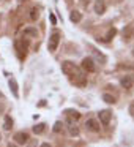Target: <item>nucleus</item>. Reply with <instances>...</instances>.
I'll list each match as a JSON object with an SVG mask.
<instances>
[{
	"mask_svg": "<svg viewBox=\"0 0 134 147\" xmlns=\"http://www.w3.org/2000/svg\"><path fill=\"white\" fill-rule=\"evenodd\" d=\"M62 71H63L66 76H71V78H80L82 76L80 71H79V68H77L73 62H68V60L62 63Z\"/></svg>",
	"mask_w": 134,
	"mask_h": 147,
	"instance_id": "f257e3e1",
	"label": "nucleus"
},
{
	"mask_svg": "<svg viewBox=\"0 0 134 147\" xmlns=\"http://www.w3.org/2000/svg\"><path fill=\"white\" fill-rule=\"evenodd\" d=\"M120 84H121V87L123 89H126V90H129V89H133V84H134V79L131 76H123L120 79Z\"/></svg>",
	"mask_w": 134,
	"mask_h": 147,
	"instance_id": "0eeeda50",
	"label": "nucleus"
},
{
	"mask_svg": "<svg viewBox=\"0 0 134 147\" xmlns=\"http://www.w3.org/2000/svg\"><path fill=\"white\" fill-rule=\"evenodd\" d=\"M44 127H46L44 123H38L36 127H33V131H35L36 134H40V133H43V131H44Z\"/></svg>",
	"mask_w": 134,
	"mask_h": 147,
	"instance_id": "dca6fc26",
	"label": "nucleus"
},
{
	"mask_svg": "<svg viewBox=\"0 0 134 147\" xmlns=\"http://www.w3.org/2000/svg\"><path fill=\"white\" fill-rule=\"evenodd\" d=\"M80 67H82V70H85V71H88V73H92V71H95V62L92 60V59H84L82 60V63H80Z\"/></svg>",
	"mask_w": 134,
	"mask_h": 147,
	"instance_id": "20e7f679",
	"label": "nucleus"
},
{
	"mask_svg": "<svg viewBox=\"0 0 134 147\" xmlns=\"http://www.w3.org/2000/svg\"><path fill=\"white\" fill-rule=\"evenodd\" d=\"M115 32H117L115 29H111V30H109V32H107V35H106V38H104V41H109V40H111L112 36L115 35Z\"/></svg>",
	"mask_w": 134,
	"mask_h": 147,
	"instance_id": "aec40b11",
	"label": "nucleus"
},
{
	"mask_svg": "<svg viewBox=\"0 0 134 147\" xmlns=\"http://www.w3.org/2000/svg\"><path fill=\"white\" fill-rule=\"evenodd\" d=\"M98 117H99V120H101V123H103V125H109L112 114H111V111L104 109V111H99V112H98Z\"/></svg>",
	"mask_w": 134,
	"mask_h": 147,
	"instance_id": "39448f33",
	"label": "nucleus"
},
{
	"mask_svg": "<svg viewBox=\"0 0 134 147\" xmlns=\"http://www.w3.org/2000/svg\"><path fill=\"white\" fill-rule=\"evenodd\" d=\"M70 19L73 21V22H80V19H82V14H80L79 11H73V13L70 14Z\"/></svg>",
	"mask_w": 134,
	"mask_h": 147,
	"instance_id": "f8f14e48",
	"label": "nucleus"
},
{
	"mask_svg": "<svg viewBox=\"0 0 134 147\" xmlns=\"http://www.w3.org/2000/svg\"><path fill=\"white\" fill-rule=\"evenodd\" d=\"M38 18H40V10H38L36 7L32 8V10H30V19H32V21H36Z\"/></svg>",
	"mask_w": 134,
	"mask_h": 147,
	"instance_id": "ddd939ff",
	"label": "nucleus"
},
{
	"mask_svg": "<svg viewBox=\"0 0 134 147\" xmlns=\"http://www.w3.org/2000/svg\"><path fill=\"white\" fill-rule=\"evenodd\" d=\"M104 11H106L104 0H96V3H95V13L96 14H104Z\"/></svg>",
	"mask_w": 134,
	"mask_h": 147,
	"instance_id": "6e6552de",
	"label": "nucleus"
},
{
	"mask_svg": "<svg viewBox=\"0 0 134 147\" xmlns=\"http://www.w3.org/2000/svg\"><path fill=\"white\" fill-rule=\"evenodd\" d=\"M22 2H27V0H22Z\"/></svg>",
	"mask_w": 134,
	"mask_h": 147,
	"instance_id": "393cba45",
	"label": "nucleus"
},
{
	"mask_svg": "<svg viewBox=\"0 0 134 147\" xmlns=\"http://www.w3.org/2000/svg\"><path fill=\"white\" fill-rule=\"evenodd\" d=\"M14 141H16L17 144H27L29 142V134H27L25 131H19V133L14 134Z\"/></svg>",
	"mask_w": 134,
	"mask_h": 147,
	"instance_id": "423d86ee",
	"label": "nucleus"
},
{
	"mask_svg": "<svg viewBox=\"0 0 134 147\" xmlns=\"http://www.w3.org/2000/svg\"><path fill=\"white\" fill-rule=\"evenodd\" d=\"M133 54H134V51H133Z\"/></svg>",
	"mask_w": 134,
	"mask_h": 147,
	"instance_id": "bb28decb",
	"label": "nucleus"
},
{
	"mask_svg": "<svg viewBox=\"0 0 134 147\" xmlns=\"http://www.w3.org/2000/svg\"><path fill=\"white\" fill-rule=\"evenodd\" d=\"M16 49L19 52V57H25V49H27V41H16Z\"/></svg>",
	"mask_w": 134,
	"mask_h": 147,
	"instance_id": "9d476101",
	"label": "nucleus"
},
{
	"mask_svg": "<svg viewBox=\"0 0 134 147\" xmlns=\"http://www.w3.org/2000/svg\"><path fill=\"white\" fill-rule=\"evenodd\" d=\"M66 115H68V117L76 119V120L80 117V114H79V112H77V111H73V109H68V111H66Z\"/></svg>",
	"mask_w": 134,
	"mask_h": 147,
	"instance_id": "4468645a",
	"label": "nucleus"
},
{
	"mask_svg": "<svg viewBox=\"0 0 134 147\" xmlns=\"http://www.w3.org/2000/svg\"><path fill=\"white\" fill-rule=\"evenodd\" d=\"M123 35H125V40H126V41H128V40H131V36H133V26L128 27L126 32H125Z\"/></svg>",
	"mask_w": 134,
	"mask_h": 147,
	"instance_id": "2eb2a0df",
	"label": "nucleus"
},
{
	"mask_svg": "<svg viewBox=\"0 0 134 147\" xmlns=\"http://www.w3.org/2000/svg\"><path fill=\"white\" fill-rule=\"evenodd\" d=\"M129 112H131V114L134 115V101L131 103V106H129Z\"/></svg>",
	"mask_w": 134,
	"mask_h": 147,
	"instance_id": "4be33fe9",
	"label": "nucleus"
},
{
	"mask_svg": "<svg viewBox=\"0 0 134 147\" xmlns=\"http://www.w3.org/2000/svg\"><path fill=\"white\" fill-rule=\"evenodd\" d=\"M62 127H63V123H62V122H55V125H54V133H60V131H62Z\"/></svg>",
	"mask_w": 134,
	"mask_h": 147,
	"instance_id": "6ab92c4d",
	"label": "nucleus"
},
{
	"mask_svg": "<svg viewBox=\"0 0 134 147\" xmlns=\"http://www.w3.org/2000/svg\"><path fill=\"white\" fill-rule=\"evenodd\" d=\"M24 35H33V36H38V32H36V29H25V30H24Z\"/></svg>",
	"mask_w": 134,
	"mask_h": 147,
	"instance_id": "a211bd4d",
	"label": "nucleus"
},
{
	"mask_svg": "<svg viewBox=\"0 0 134 147\" xmlns=\"http://www.w3.org/2000/svg\"><path fill=\"white\" fill-rule=\"evenodd\" d=\"M60 32L58 30H54L52 32V35H51V38H49V45H48V48H49V52H55L57 51V48H58V43H60Z\"/></svg>",
	"mask_w": 134,
	"mask_h": 147,
	"instance_id": "f03ea898",
	"label": "nucleus"
},
{
	"mask_svg": "<svg viewBox=\"0 0 134 147\" xmlns=\"http://www.w3.org/2000/svg\"><path fill=\"white\" fill-rule=\"evenodd\" d=\"M8 147H14V146H11V144H10V146H8Z\"/></svg>",
	"mask_w": 134,
	"mask_h": 147,
	"instance_id": "b1692460",
	"label": "nucleus"
},
{
	"mask_svg": "<svg viewBox=\"0 0 134 147\" xmlns=\"http://www.w3.org/2000/svg\"><path fill=\"white\" fill-rule=\"evenodd\" d=\"M85 127H87V130L93 131V133H98V131L101 130V127H99L98 120H95V119H88V120L85 122Z\"/></svg>",
	"mask_w": 134,
	"mask_h": 147,
	"instance_id": "7ed1b4c3",
	"label": "nucleus"
},
{
	"mask_svg": "<svg viewBox=\"0 0 134 147\" xmlns=\"http://www.w3.org/2000/svg\"><path fill=\"white\" fill-rule=\"evenodd\" d=\"M0 139H2V136H0Z\"/></svg>",
	"mask_w": 134,
	"mask_h": 147,
	"instance_id": "a878e982",
	"label": "nucleus"
},
{
	"mask_svg": "<svg viewBox=\"0 0 134 147\" xmlns=\"http://www.w3.org/2000/svg\"><path fill=\"white\" fill-rule=\"evenodd\" d=\"M70 133H71V134H77V133H79V130H77V127H74V125L71 123V125H70Z\"/></svg>",
	"mask_w": 134,
	"mask_h": 147,
	"instance_id": "412c9836",
	"label": "nucleus"
},
{
	"mask_svg": "<svg viewBox=\"0 0 134 147\" xmlns=\"http://www.w3.org/2000/svg\"><path fill=\"white\" fill-rule=\"evenodd\" d=\"M8 84H10V89H11V92H13V95L16 96V98H19V89H17V82H16V79H14V78H10Z\"/></svg>",
	"mask_w": 134,
	"mask_h": 147,
	"instance_id": "1a4fd4ad",
	"label": "nucleus"
},
{
	"mask_svg": "<svg viewBox=\"0 0 134 147\" xmlns=\"http://www.w3.org/2000/svg\"><path fill=\"white\" fill-rule=\"evenodd\" d=\"M40 147H52V146H51V144H48V142H44V144H41Z\"/></svg>",
	"mask_w": 134,
	"mask_h": 147,
	"instance_id": "5701e85b",
	"label": "nucleus"
},
{
	"mask_svg": "<svg viewBox=\"0 0 134 147\" xmlns=\"http://www.w3.org/2000/svg\"><path fill=\"white\" fill-rule=\"evenodd\" d=\"M3 128L7 131L13 128V119H11V115H5V119H3Z\"/></svg>",
	"mask_w": 134,
	"mask_h": 147,
	"instance_id": "9b49d317",
	"label": "nucleus"
},
{
	"mask_svg": "<svg viewBox=\"0 0 134 147\" xmlns=\"http://www.w3.org/2000/svg\"><path fill=\"white\" fill-rule=\"evenodd\" d=\"M103 100H104L106 103H111V105H114V103H115V98L112 95H107V93H104V95H103Z\"/></svg>",
	"mask_w": 134,
	"mask_h": 147,
	"instance_id": "f3484780",
	"label": "nucleus"
}]
</instances>
